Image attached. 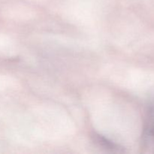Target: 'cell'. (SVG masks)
I'll return each instance as SVG.
<instances>
[{"instance_id":"cell-1","label":"cell","mask_w":154,"mask_h":154,"mask_svg":"<svg viewBox=\"0 0 154 154\" xmlns=\"http://www.w3.org/2000/svg\"><path fill=\"white\" fill-rule=\"evenodd\" d=\"M141 152L144 153L154 154V130L145 127L143 132L141 142Z\"/></svg>"},{"instance_id":"cell-2","label":"cell","mask_w":154,"mask_h":154,"mask_svg":"<svg viewBox=\"0 0 154 154\" xmlns=\"http://www.w3.org/2000/svg\"><path fill=\"white\" fill-rule=\"evenodd\" d=\"M94 141L99 147H103V149L106 150H110L113 153H120L121 152V148H120L118 145L113 143L112 141H108L107 138H104L102 135H95Z\"/></svg>"},{"instance_id":"cell-3","label":"cell","mask_w":154,"mask_h":154,"mask_svg":"<svg viewBox=\"0 0 154 154\" xmlns=\"http://www.w3.org/2000/svg\"><path fill=\"white\" fill-rule=\"evenodd\" d=\"M147 125L146 127L154 130V93L149 98L147 106Z\"/></svg>"}]
</instances>
